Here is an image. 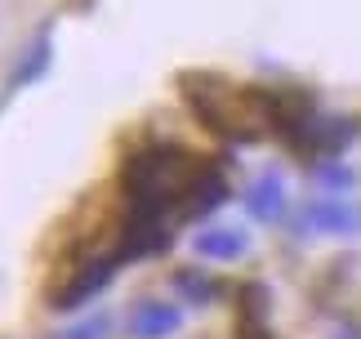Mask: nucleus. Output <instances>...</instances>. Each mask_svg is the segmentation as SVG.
Segmentation results:
<instances>
[{
  "label": "nucleus",
  "mask_w": 361,
  "mask_h": 339,
  "mask_svg": "<svg viewBox=\"0 0 361 339\" xmlns=\"http://www.w3.org/2000/svg\"><path fill=\"white\" fill-rule=\"evenodd\" d=\"M188 107L228 143H259L268 130H276V94H263L255 85L214 76V72H183L178 76Z\"/></svg>",
  "instance_id": "nucleus-1"
},
{
  "label": "nucleus",
  "mask_w": 361,
  "mask_h": 339,
  "mask_svg": "<svg viewBox=\"0 0 361 339\" xmlns=\"http://www.w3.org/2000/svg\"><path fill=\"white\" fill-rule=\"evenodd\" d=\"M210 174L205 161L192 148L178 143H152L130 152L121 179H125V201L130 210L143 215H183V206L192 201V192L201 188V179Z\"/></svg>",
  "instance_id": "nucleus-2"
},
{
  "label": "nucleus",
  "mask_w": 361,
  "mask_h": 339,
  "mask_svg": "<svg viewBox=\"0 0 361 339\" xmlns=\"http://www.w3.org/2000/svg\"><path fill=\"white\" fill-rule=\"evenodd\" d=\"M299 228L312 237H357L361 232V206L353 201H312L303 206Z\"/></svg>",
  "instance_id": "nucleus-3"
},
{
  "label": "nucleus",
  "mask_w": 361,
  "mask_h": 339,
  "mask_svg": "<svg viewBox=\"0 0 361 339\" xmlns=\"http://www.w3.org/2000/svg\"><path fill=\"white\" fill-rule=\"evenodd\" d=\"M183 326V313L170 299H138L130 313V335L134 339H170Z\"/></svg>",
  "instance_id": "nucleus-4"
},
{
  "label": "nucleus",
  "mask_w": 361,
  "mask_h": 339,
  "mask_svg": "<svg viewBox=\"0 0 361 339\" xmlns=\"http://www.w3.org/2000/svg\"><path fill=\"white\" fill-rule=\"evenodd\" d=\"M245 210H250L255 219H268V223H276V219L286 215V183H281V174H276V170H268V174H259L255 183H250Z\"/></svg>",
  "instance_id": "nucleus-5"
},
{
  "label": "nucleus",
  "mask_w": 361,
  "mask_h": 339,
  "mask_svg": "<svg viewBox=\"0 0 361 339\" xmlns=\"http://www.w3.org/2000/svg\"><path fill=\"white\" fill-rule=\"evenodd\" d=\"M245 246H250V237L241 228H201L192 237V250L201 259H237V254H245Z\"/></svg>",
  "instance_id": "nucleus-6"
},
{
  "label": "nucleus",
  "mask_w": 361,
  "mask_h": 339,
  "mask_svg": "<svg viewBox=\"0 0 361 339\" xmlns=\"http://www.w3.org/2000/svg\"><path fill=\"white\" fill-rule=\"evenodd\" d=\"M224 196H228V188H224V179H219L214 170H210V174L201 179V188L192 192V201L183 206V215H178V219H201V215H210V210H214L219 201H224Z\"/></svg>",
  "instance_id": "nucleus-7"
},
{
  "label": "nucleus",
  "mask_w": 361,
  "mask_h": 339,
  "mask_svg": "<svg viewBox=\"0 0 361 339\" xmlns=\"http://www.w3.org/2000/svg\"><path fill=\"white\" fill-rule=\"evenodd\" d=\"M45 63H49V49H45V40H36L32 54H27V63L13 67V85H27L32 76H40V72H45Z\"/></svg>",
  "instance_id": "nucleus-8"
},
{
  "label": "nucleus",
  "mask_w": 361,
  "mask_h": 339,
  "mask_svg": "<svg viewBox=\"0 0 361 339\" xmlns=\"http://www.w3.org/2000/svg\"><path fill=\"white\" fill-rule=\"evenodd\" d=\"M178 286L188 290V299H197V304H210L214 299V281H205V277H197V273H178Z\"/></svg>",
  "instance_id": "nucleus-9"
},
{
  "label": "nucleus",
  "mask_w": 361,
  "mask_h": 339,
  "mask_svg": "<svg viewBox=\"0 0 361 339\" xmlns=\"http://www.w3.org/2000/svg\"><path fill=\"white\" fill-rule=\"evenodd\" d=\"M59 339H107V321H103V317L76 321V326H72V331H63Z\"/></svg>",
  "instance_id": "nucleus-10"
},
{
  "label": "nucleus",
  "mask_w": 361,
  "mask_h": 339,
  "mask_svg": "<svg viewBox=\"0 0 361 339\" xmlns=\"http://www.w3.org/2000/svg\"><path fill=\"white\" fill-rule=\"evenodd\" d=\"M322 183H326L330 192H343V188L353 183V174H348V170H326V174H322Z\"/></svg>",
  "instance_id": "nucleus-11"
}]
</instances>
